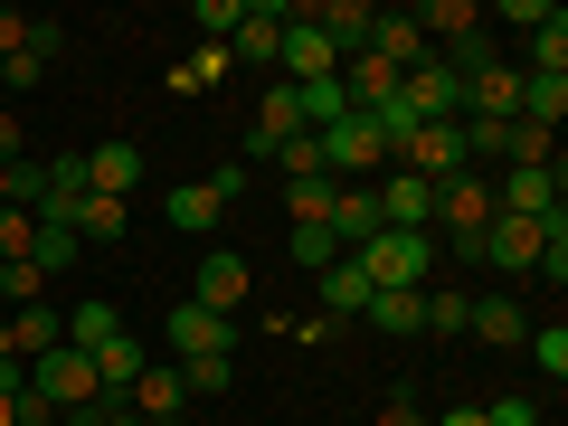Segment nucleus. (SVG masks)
I'll return each instance as SVG.
<instances>
[{
  "mask_svg": "<svg viewBox=\"0 0 568 426\" xmlns=\"http://www.w3.org/2000/svg\"><path fill=\"white\" fill-rule=\"evenodd\" d=\"M361 323H369V332H417L426 313H417V294H369V304H361Z\"/></svg>",
  "mask_w": 568,
  "mask_h": 426,
  "instance_id": "32",
  "label": "nucleus"
},
{
  "mask_svg": "<svg viewBox=\"0 0 568 426\" xmlns=\"http://www.w3.org/2000/svg\"><path fill=\"white\" fill-rule=\"evenodd\" d=\"M20 426H58V417H20Z\"/></svg>",
  "mask_w": 568,
  "mask_h": 426,
  "instance_id": "49",
  "label": "nucleus"
},
{
  "mask_svg": "<svg viewBox=\"0 0 568 426\" xmlns=\"http://www.w3.org/2000/svg\"><path fill=\"white\" fill-rule=\"evenodd\" d=\"M332 190H342V181H284V209H294V227H323V219H332Z\"/></svg>",
  "mask_w": 568,
  "mask_h": 426,
  "instance_id": "33",
  "label": "nucleus"
},
{
  "mask_svg": "<svg viewBox=\"0 0 568 426\" xmlns=\"http://www.w3.org/2000/svg\"><path fill=\"white\" fill-rule=\"evenodd\" d=\"M379 426H426V407H417V398H407V388H398V398L379 407Z\"/></svg>",
  "mask_w": 568,
  "mask_h": 426,
  "instance_id": "43",
  "label": "nucleus"
},
{
  "mask_svg": "<svg viewBox=\"0 0 568 426\" xmlns=\"http://www.w3.org/2000/svg\"><path fill=\"white\" fill-rule=\"evenodd\" d=\"M332 77H342V48L294 10V20H284V48H275V85H332Z\"/></svg>",
  "mask_w": 568,
  "mask_h": 426,
  "instance_id": "5",
  "label": "nucleus"
},
{
  "mask_svg": "<svg viewBox=\"0 0 568 426\" xmlns=\"http://www.w3.org/2000/svg\"><path fill=\"white\" fill-rule=\"evenodd\" d=\"M171 369H181L190 398H227V388H237V351H209V361H171Z\"/></svg>",
  "mask_w": 568,
  "mask_h": 426,
  "instance_id": "30",
  "label": "nucleus"
},
{
  "mask_svg": "<svg viewBox=\"0 0 568 426\" xmlns=\"http://www.w3.org/2000/svg\"><path fill=\"white\" fill-rule=\"evenodd\" d=\"M20 417H48L39 398H0V426H20Z\"/></svg>",
  "mask_w": 568,
  "mask_h": 426,
  "instance_id": "46",
  "label": "nucleus"
},
{
  "mask_svg": "<svg viewBox=\"0 0 568 426\" xmlns=\"http://www.w3.org/2000/svg\"><path fill=\"white\" fill-rule=\"evenodd\" d=\"M369 58H379L388 77H407V67H426L436 48L417 39V20H407V10H379V29H369Z\"/></svg>",
  "mask_w": 568,
  "mask_h": 426,
  "instance_id": "19",
  "label": "nucleus"
},
{
  "mask_svg": "<svg viewBox=\"0 0 568 426\" xmlns=\"http://www.w3.org/2000/svg\"><path fill=\"white\" fill-rule=\"evenodd\" d=\"M275 171H284V181H332V171H323V142H313V133L275 142Z\"/></svg>",
  "mask_w": 568,
  "mask_h": 426,
  "instance_id": "36",
  "label": "nucleus"
},
{
  "mask_svg": "<svg viewBox=\"0 0 568 426\" xmlns=\"http://www.w3.org/2000/svg\"><path fill=\"white\" fill-rule=\"evenodd\" d=\"M361 304H369V275L361 265H323V323H361Z\"/></svg>",
  "mask_w": 568,
  "mask_h": 426,
  "instance_id": "25",
  "label": "nucleus"
},
{
  "mask_svg": "<svg viewBox=\"0 0 568 426\" xmlns=\"http://www.w3.org/2000/svg\"><path fill=\"white\" fill-rule=\"evenodd\" d=\"M219 219H227V200H219L209 181H181V190H171V227H181V237H209Z\"/></svg>",
  "mask_w": 568,
  "mask_h": 426,
  "instance_id": "27",
  "label": "nucleus"
},
{
  "mask_svg": "<svg viewBox=\"0 0 568 426\" xmlns=\"http://www.w3.org/2000/svg\"><path fill=\"white\" fill-rule=\"evenodd\" d=\"M67 227H77V246H114L123 227H133V200H95V190H77Z\"/></svg>",
  "mask_w": 568,
  "mask_h": 426,
  "instance_id": "20",
  "label": "nucleus"
},
{
  "mask_svg": "<svg viewBox=\"0 0 568 426\" xmlns=\"http://www.w3.org/2000/svg\"><path fill=\"white\" fill-rule=\"evenodd\" d=\"M190 304H200V313H227V323L246 313V256H237V246H209V256H200V284H190Z\"/></svg>",
  "mask_w": 568,
  "mask_h": 426,
  "instance_id": "9",
  "label": "nucleus"
},
{
  "mask_svg": "<svg viewBox=\"0 0 568 426\" xmlns=\"http://www.w3.org/2000/svg\"><path fill=\"white\" fill-rule=\"evenodd\" d=\"M313 142H323V171H332L342 190H369V181L388 171V133H379L369 114H342V123H323Z\"/></svg>",
  "mask_w": 568,
  "mask_h": 426,
  "instance_id": "3",
  "label": "nucleus"
},
{
  "mask_svg": "<svg viewBox=\"0 0 568 426\" xmlns=\"http://www.w3.org/2000/svg\"><path fill=\"white\" fill-rule=\"evenodd\" d=\"M10 48H29V20H20V10H0V58H10Z\"/></svg>",
  "mask_w": 568,
  "mask_h": 426,
  "instance_id": "45",
  "label": "nucleus"
},
{
  "mask_svg": "<svg viewBox=\"0 0 568 426\" xmlns=\"http://www.w3.org/2000/svg\"><path fill=\"white\" fill-rule=\"evenodd\" d=\"M511 123L559 133V123H568V77H521V114H511Z\"/></svg>",
  "mask_w": 568,
  "mask_h": 426,
  "instance_id": "28",
  "label": "nucleus"
},
{
  "mask_svg": "<svg viewBox=\"0 0 568 426\" xmlns=\"http://www.w3.org/2000/svg\"><path fill=\"white\" fill-rule=\"evenodd\" d=\"M398 114L407 123H465V77H455L446 58H426L398 77Z\"/></svg>",
  "mask_w": 568,
  "mask_h": 426,
  "instance_id": "4",
  "label": "nucleus"
},
{
  "mask_svg": "<svg viewBox=\"0 0 568 426\" xmlns=\"http://www.w3.org/2000/svg\"><path fill=\"white\" fill-rule=\"evenodd\" d=\"M332 246H342V256H351V246H369V237H379V181H369V190H332Z\"/></svg>",
  "mask_w": 568,
  "mask_h": 426,
  "instance_id": "18",
  "label": "nucleus"
},
{
  "mask_svg": "<svg viewBox=\"0 0 568 426\" xmlns=\"http://www.w3.org/2000/svg\"><path fill=\"white\" fill-rule=\"evenodd\" d=\"M123 407H133V417H152V426H171V417L190 407V388H181V369H162V361H152V369L133 379V398H123Z\"/></svg>",
  "mask_w": 568,
  "mask_h": 426,
  "instance_id": "21",
  "label": "nucleus"
},
{
  "mask_svg": "<svg viewBox=\"0 0 568 426\" xmlns=\"http://www.w3.org/2000/svg\"><path fill=\"white\" fill-rule=\"evenodd\" d=\"M379 227H436V181H407V171H379Z\"/></svg>",
  "mask_w": 568,
  "mask_h": 426,
  "instance_id": "11",
  "label": "nucleus"
},
{
  "mask_svg": "<svg viewBox=\"0 0 568 426\" xmlns=\"http://www.w3.org/2000/svg\"><path fill=\"white\" fill-rule=\"evenodd\" d=\"M304 133V114H294V85H265L256 95V123H246V162H275V142Z\"/></svg>",
  "mask_w": 568,
  "mask_h": 426,
  "instance_id": "12",
  "label": "nucleus"
},
{
  "mask_svg": "<svg viewBox=\"0 0 568 426\" xmlns=\"http://www.w3.org/2000/svg\"><path fill=\"white\" fill-rule=\"evenodd\" d=\"M417 313H426L417 332H465V313H474V294H455V284H426V294H417Z\"/></svg>",
  "mask_w": 568,
  "mask_h": 426,
  "instance_id": "31",
  "label": "nucleus"
},
{
  "mask_svg": "<svg viewBox=\"0 0 568 426\" xmlns=\"http://www.w3.org/2000/svg\"><path fill=\"white\" fill-rule=\"evenodd\" d=\"M29 398H39L58 426H95V398H104V388H95V361H85L77 342H58L48 361H29Z\"/></svg>",
  "mask_w": 568,
  "mask_h": 426,
  "instance_id": "2",
  "label": "nucleus"
},
{
  "mask_svg": "<svg viewBox=\"0 0 568 426\" xmlns=\"http://www.w3.org/2000/svg\"><path fill=\"white\" fill-rule=\"evenodd\" d=\"M85 246H77V227H39V275H58V265H77Z\"/></svg>",
  "mask_w": 568,
  "mask_h": 426,
  "instance_id": "40",
  "label": "nucleus"
},
{
  "mask_svg": "<svg viewBox=\"0 0 568 426\" xmlns=\"http://www.w3.org/2000/svg\"><path fill=\"white\" fill-rule=\"evenodd\" d=\"M465 332H474V342H493V351H511V342H530V313L511 304V294H484V304L465 313Z\"/></svg>",
  "mask_w": 568,
  "mask_h": 426,
  "instance_id": "22",
  "label": "nucleus"
},
{
  "mask_svg": "<svg viewBox=\"0 0 568 426\" xmlns=\"http://www.w3.org/2000/svg\"><path fill=\"white\" fill-rule=\"evenodd\" d=\"M227 67H237V58H227L219 39H200V48H190V58H171V95H209V85H219Z\"/></svg>",
  "mask_w": 568,
  "mask_h": 426,
  "instance_id": "26",
  "label": "nucleus"
},
{
  "mask_svg": "<svg viewBox=\"0 0 568 426\" xmlns=\"http://www.w3.org/2000/svg\"><path fill=\"white\" fill-rule=\"evenodd\" d=\"M351 265L369 275V294H426L436 284V237H417V227H379L369 246H351Z\"/></svg>",
  "mask_w": 568,
  "mask_h": 426,
  "instance_id": "1",
  "label": "nucleus"
},
{
  "mask_svg": "<svg viewBox=\"0 0 568 426\" xmlns=\"http://www.w3.org/2000/svg\"><path fill=\"white\" fill-rule=\"evenodd\" d=\"M85 361H95V388H104V398H133V379L152 369V351H142L133 332H104V342L85 351Z\"/></svg>",
  "mask_w": 568,
  "mask_h": 426,
  "instance_id": "16",
  "label": "nucleus"
},
{
  "mask_svg": "<svg viewBox=\"0 0 568 426\" xmlns=\"http://www.w3.org/2000/svg\"><path fill=\"white\" fill-rule=\"evenodd\" d=\"M237 10H246V0H200L190 20H200V39H219V48H227V29H237Z\"/></svg>",
  "mask_w": 568,
  "mask_h": 426,
  "instance_id": "41",
  "label": "nucleus"
},
{
  "mask_svg": "<svg viewBox=\"0 0 568 426\" xmlns=\"http://www.w3.org/2000/svg\"><path fill=\"white\" fill-rule=\"evenodd\" d=\"M77 162H85V190H95V200H133L142 142H95V152H77Z\"/></svg>",
  "mask_w": 568,
  "mask_h": 426,
  "instance_id": "14",
  "label": "nucleus"
},
{
  "mask_svg": "<svg viewBox=\"0 0 568 426\" xmlns=\"http://www.w3.org/2000/svg\"><path fill=\"white\" fill-rule=\"evenodd\" d=\"M20 256H39V219L29 209H0V265H20Z\"/></svg>",
  "mask_w": 568,
  "mask_h": 426,
  "instance_id": "37",
  "label": "nucleus"
},
{
  "mask_svg": "<svg viewBox=\"0 0 568 426\" xmlns=\"http://www.w3.org/2000/svg\"><path fill=\"white\" fill-rule=\"evenodd\" d=\"M104 332H123V313L104 304V294H95V304H77V313H67V342H77V351H95Z\"/></svg>",
  "mask_w": 568,
  "mask_h": 426,
  "instance_id": "34",
  "label": "nucleus"
},
{
  "mask_svg": "<svg viewBox=\"0 0 568 426\" xmlns=\"http://www.w3.org/2000/svg\"><path fill=\"white\" fill-rule=\"evenodd\" d=\"M0 361H20V351H10V323H0Z\"/></svg>",
  "mask_w": 568,
  "mask_h": 426,
  "instance_id": "48",
  "label": "nucleus"
},
{
  "mask_svg": "<svg viewBox=\"0 0 568 426\" xmlns=\"http://www.w3.org/2000/svg\"><path fill=\"white\" fill-rule=\"evenodd\" d=\"M521 351L540 361V379H549V388L568 379V332H559V323H530V342H521Z\"/></svg>",
  "mask_w": 568,
  "mask_h": 426,
  "instance_id": "35",
  "label": "nucleus"
},
{
  "mask_svg": "<svg viewBox=\"0 0 568 426\" xmlns=\"http://www.w3.org/2000/svg\"><path fill=\"white\" fill-rule=\"evenodd\" d=\"M559 181H568L559 162L549 171H503L493 181V219H559Z\"/></svg>",
  "mask_w": 568,
  "mask_h": 426,
  "instance_id": "8",
  "label": "nucleus"
},
{
  "mask_svg": "<svg viewBox=\"0 0 568 426\" xmlns=\"http://www.w3.org/2000/svg\"><path fill=\"white\" fill-rule=\"evenodd\" d=\"M465 114H474V123H511V114H521V67L493 58L484 77H465Z\"/></svg>",
  "mask_w": 568,
  "mask_h": 426,
  "instance_id": "17",
  "label": "nucleus"
},
{
  "mask_svg": "<svg viewBox=\"0 0 568 426\" xmlns=\"http://www.w3.org/2000/svg\"><path fill=\"white\" fill-rule=\"evenodd\" d=\"M39 256H20V265H0V304H10V313H20V304H39Z\"/></svg>",
  "mask_w": 568,
  "mask_h": 426,
  "instance_id": "38",
  "label": "nucleus"
},
{
  "mask_svg": "<svg viewBox=\"0 0 568 426\" xmlns=\"http://www.w3.org/2000/svg\"><path fill=\"white\" fill-rule=\"evenodd\" d=\"M209 351H237V323L200 304H171V361H209Z\"/></svg>",
  "mask_w": 568,
  "mask_h": 426,
  "instance_id": "10",
  "label": "nucleus"
},
{
  "mask_svg": "<svg viewBox=\"0 0 568 426\" xmlns=\"http://www.w3.org/2000/svg\"><path fill=\"white\" fill-rule=\"evenodd\" d=\"M407 20H417L426 48H455V39H474V29H484V10H474V0H426V10H407Z\"/></svg>",
  "mask_w": 568,
  "mask_h": 426,
  "instance_id": "23",
  "label": "nucleus"
},
{
  "mask_svg": "<svg viewBox=\"0 0 568 426\" xmlns=\"http://www.w3.org/2000/svg\"><path fill=\"white\" fill-rule=\"evenodd\" d=\"M95 426H152V417H133L123 398H95Z\"/></svg>",
  "mask_w": 568,
  "mask_h": 426,
  "instance_id": "44",
  "label": "nucleus"
},
{
  "mask_svg": "<svg viewBox=\"0 0 568 426\" xmlns=\"http://www.w3.org/2000/svg\"><path fill=\"white\" fill-rule=\"evenodd\" d=\"M304 20L323 29V39L342 48V58H369V29H379V10H369V0H313Z\"/></svg>",
  "mask_w": 568,
  "mask_h": 426,
  "instance_id": "13",
  "label": "nucleus"
},
{
  "mask_svg": "<svg viewBox=\"0 0 568 426\" xmlns=\"http://www.w3.org/2000/svg\"><path fill=\"white\" fill-rule=\"evenodd\" d=\"M530 67H521V77H568V10H549V20L540 29H530Z\"/></svg>",
  "mask_w": 568,
  "mask_h": 426,
  "instance_id": "29",
  "label": "nucleus"
},
{
  "mask_svg": "<svg viewBox=\"0 0 568 426\" xmlns=\"http://www.w3.org/2000/svg\"><path fill=\"white\" fill-rule=\"evenodd\" d=\"M436 227L455 237V256H465V246L493 227V181H484V171H455V181H436Z\"/></svg>",
  "mask_w": 568,
  "mask_h": 426,
  "instance_id": "6",
  "label": "nucleus"
},
{
  "mask_svg": "<svg viewBox=\"0 0 568 426\" xmlns=\"http://www.w3.org/2000/svg\"><path fill=\"white\" fill-rule=\"evenodd\" d=\"M284 20H294V10H275V0L237 10V29H227V58H246V67H275V48H284Z\"/></svg>",
  "mask_w": 568,
  "mask_h": 426,
  "instance_id": "15",
  "label": "nucleus"
},
{
  "mask_svg": "<svg viewBox=\"0 0 568 426\" xmlns=\"http://www.w3.org/2000/svg\"><path fill=\"white\" fill-rule=\"evenodd\" d=\"M559 219H568V209H559ZM559 219H493L484 237H474V256L503 265V275H530V265L549 256V227H559Z\"/></svg>",
  "mask_w": 568,
  "mask_h": 426,
  "instance_id": "7",
  "label": "nucleus"
},
{
  "mask_svg": "<svg viewBox=\"0 0 568 426\" xmlns=\"http://www.w3.org/2000/svg\"><path fill=\"white\" fill-rule=\"evenodd\" d=\"M284 256L323 275V265H342V246H332V227H294V246H284Z\"/></svg>",
  "mask_w": 568,
  "mask_h": 426,
  "instance_id": "39",
  "label": "nucleus"
},
{
  "mask_svg": "<svg viewBox=\"0 0 568 426\" xmlns=\"http://www.w3.org/2000/svg\"><path fill=\"white\" fill-rule=\"evenodd\" d=\"M58 342H67V313H48V304H20V313H10V351H20V361H48Z\"/></svg>",
  "mask_w": 568,
  "mask_h": 426,
  "instance_id": "24",
  "label": "nucleus"
},
{
  "mask_svg": "<svg viewBox=\"0 0 568 426\" xmlns=\"http://www.w3.org/2000/svg\"><path fill=\"white\" fill-rule=\"evenodd\" d=\"M426 426H484V407H446V417H426Z\"/></svg>",
  "mask_w": 568,
  "mask_h": 426,
  "instance_id": "47",
  "label": "nucleus"
},
{
  "mask_svg": "<svg viewBox=\"0 0 568 426\" xmlns=\"http://www.w3.org/2000/svg\"><path fill=\"white\" fill-rule=\"evenodd\" d=\"M29 152H20V114H10V104H0V171H20Z\"/></svg>",
  "mask_w": 568,
  "mask_h": 426,
  "instance_id": "42",
  "label": "nucleus"
}]
</instances>
